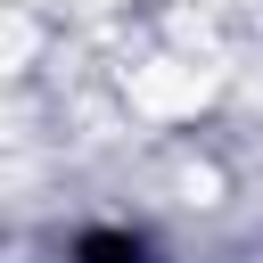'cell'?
Returning <instances> with one entry per match:
<instances>
[{
    "instance_id": "1",
    "label": "cell",
    "mask_w": 263,
    "mask_h": 263,
    "mask_svg": "<svg viewBox=\"0 0 263 263\" xmlns=\"http://www.w3.org/2000/svg\"><path fill=\"white\" fill-rule=\"evenodd\" d=\"M74 263H148V247L132 230H82L74 238Z\"/></svg>"
}]
</instances>
